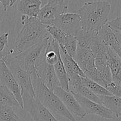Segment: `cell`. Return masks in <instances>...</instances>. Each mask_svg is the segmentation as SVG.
Listing matches in <instances>:
<instances>
[{"mask_svg":"<svg viewBox=\"0 0 121 121\" xmlns=\"http://www.w3.org/2000/svg\"><path fill=\"white\" fill-rule=\"evenodd\" d=\"M107 63L112 76V82L121 85V59L115 51L111 48H106Z\"/></svg>","mask_w":121,"mask_h":121,"instance_id":"14","label":"cell"},{"mask_svg":"<svg viewBox=\"0 0 121 121\" xmlns=\"http://www.w3.org/2000/svg\"><path fill=\"white\" fill-rule=\"evenodd\" d=\"M47 40L30 47L18 55L14 56L19 66L30 74L35 72V63L46 46Z\"/></svg>","mask_w":121,"mask_h":121,"instance_id":"6","label":"cell"},{"mask_svg":"<svg viewBox=\"0 0 121 121\" xmlns=\"http://www.w3.org/2000/svg\"><path fill=\"white\" fill-rule=\"evenodd\" d=\"M0 82L12 92L21 109H23L21 91L13 74L3 60L0 59Z\"/></svg>","mask_w":121,"mask_h":121,"instance_id":"10","label":"cell"},{"mask_svg":"<svg viewBox=\"0 0 121 121\" xmlns=\"http://www.w3.org/2000/svg\"><path fill=\"white\" fill-rule=\"evenodd\" d=\"M0 85H1V82H0Z\"/></svg>","mask_w":121,"mask_h":121,"instance_id":"28","label":"cell"},{"mask_svg":"<svg viewBox=\"0 0 121 121\" xmlns=\"http://www.w3.org/2000/svg\"><path fill=\"white\" fill-rule=\"evenodd\" d=\"M2 60L11 72L14 79L21 89V92H25L31 97L35 98L31 74L19 66L15 56L9 53Z\"/></svg>","mask_w":121,"mask_h":121,"instance_id":"4","label":"cell"},{"mask_svg":"<svg viewBox=\"0 0 121 121\" xmlns=\"http://www.w3.org/2000/svg\"><path fill=\"white\" fill-rule=\"evenodd\" d=\"M31 79L35 98L52 114L62 117L70 121H77L57 96L41 82L35 72L31 74Z\"/></svg>","mask_w":121,"mask_h":121,"instance_id":"3","label":"cell"},{"mask_svg":"<svg viewBox=\"0 0 121 121\" xmlns=\"http://www.w3.org/2000/svg\"><path fill=\"white\" fill-rule=\"evenodd\" d=\"M21 24L22 27L15 39L14 48L9 52L12 55H18L30 47L46 41L50 37L47 31V26L37 17L22 15Z\"/></svg>","mask_w":121,"mask_h":121,"instance_id":"1","label":"cell"},{"mask_svg":"<svg viewBox=\"0 0 121 121\" xmlns=\"http://www.w3.org/2000/svg\"><path fill=\"white\" fill-rule=\"evenodd\" d=\"M73 95L86 115H95L108 119L115 118L113 113L101 104L92 101L79 95Z\"/></svg>","mask_w":121,"mask_h":121,"instance_id":"12","label":"cell"},{"mask_svg":"<svg viewBox=\"0 0 121 121\" xmlns=\"http://www.w3.org/2000/svg\"><path fill=\"white\" fill-rule=\"evenodd\" d=\"M60 48V54L61 57V61L65 67L66 74L69 73H74L78 74L82 78H86V76L82 72L81 69L79 67L75 60L71 57L69 54H67V52L65 50L63 47L59 46Z\"/></svg>","mask_w":121,"mask_h":121,"instance_id":"17","label":"cell"},{"mask_svg":"<svg viewBox=\"0 0 121 121\" xmlns=\"http://www.w3.org/2000/svg\"><path fill=\"white\" fill-rule=\"evenodd\" d=\"M41 0H20L17 9L22 15L30 17H37L41 9Z\"/></svg>","mask_w":121,"mask_h":121,"instance_id":"15","label":"cell"},{"mask_svg":"<svg viewBox=\"0 0 121 121\" xmlns=\"http://www.w3.org/2000/svg\"><path fill=\"white\" fill-rule=\"evenodd\" d=\"M9 2H10V0H0V3L2 4L4 11H7V7L9 5Z\"/></svg>","mask_w":121,"mask_h":121,"instance_id":"26","label":"cell"},{"mask_svg":"<svg viewBox=\"0 0 121 121\" xmlns=\"http://www.w3.org/2000/svg\"><path fill=\"white\" fill-rule=\"evenodd\" d=\"M52 25L72 35L82 29L80 17L76 13H63L57 17Z\"/></svg>","mask_w":121,"mask_h":121,"instance_id":"9","label":"cell"},{"mask_svg":"<svg viewBox=\"0 0 121 121\" xmlns=\"http://www.w3.org/2000/svg\"><path fill=\"white\" fill-rule=\"evenodd\" d=\"M53 92L60 99L65 107L72 113L80 118H83L86 114L82 108L69 91H66L60 86L56 87Z\"/></svg>","mask_w":121,"mask_h":121,"instance_id":"13","label":"cell"},{"mask_svg":"<svg viewBox=\"0 0 121 121\" xmlns=\"http://www.w3.org/2000/svg\"><path fill=\"white\" fill-rule=\"evenodd\" d=\"M100 104L111 111L118 119L121 117V99L116 96H99Z\"/></svg>","mask_w":121,"mask_h":121,"instance_id":"16","label":"cell"},{"mask_svg":"<svg viewBox=\"0 0 121 121\" xmlns=\"http://www.w3.org/2000/svg\"><path fill=\"white\" fill-rule=\"evenodd\" d=\"M47 31L51 37L58 43L59 46L64 47L74 35H70L54 26H47Z\"/></svg>","mask_w":121,"mask_h":121,"instance_id":"18","label":"cell"},{"mask_svg":"<svg viewBox=\"0 0 121 121\" xmlns=\"http://www.w3.org/2000/svg\"><path fill=\"white\" fill-rule=\"evenodd\" d=\"M17 1V0H10V2H9V5L13 6V5L15 4V2H16Z\"/></svg>","mask_w":121,"mask_h":121,"instance_id":"27","label":"cell"},{"mask_svg":"<svg viewBox=\"0 0 121 121\" xmlns=\"http://www.w3.org/2000/svg\"><path fill=\"white\" fill-rule=\"evenodd\" d=\"M0 121H22L15 114L13 107L0 106Z\"/></svg>","mask_w":121,"mask_h":121,"instance_id":"22","label":"cell"},{"mask_svg":"<svg viewBox=\"0 0 121 121\" xmlns=\"http://www.w3.org/2000/svg\"><path fill=\"white\" fill-rule=\"evenodd\" d=\"M106 90L108 91L109 93H111L112 95L116 96L121 98V85H117L115 83L113 82L109 84L106 88Z\"/></svg>","mask_w":121,"mask_h":121,"instance_id":"24","label":"cell"},{"mask_svg":"<svg viewBox=\"0 0 121 121\" xmlns=\"http://www.w3.org/2000/svg\"><path fill=\"white\" fill-rule=\"evenodd\" d=\"M42 53L35 63V73L41 82L53 92L56 87L60 86V84L57 78L54 66L48 65L45 61Z\"/></svg>","mask_w":121,"mask_h":121,"instance_id":"8","label":"cell"},{"mask_svg":"<svg viewBox=\"0 0 121 121\" xmlns=\"http://www.w3.org/2000/svg\"><path fill=\"white\" fill-rule=\"evenodd\" d=\"M96 34L105 47L111 48L121 56V33L112 30L106 23L96 31Z\"/></svg>","mask_w":121,"mask_h":121,"instance_id":"11","label":"cell"},{"mask_svg":"<svg viewBox=\"0 0 121 121\" xmlns=\"http://www.w3.org/2000/svg\"><path fill=\"white\" fill-rule=\"evenodd\" d=\"M111 8L108 1L85 2L78 11L82 29L92 31L100 29L107 23Z\"/></svg>","mask_w":121,"mask_h":121,"instance_id":"2","label":"cell"},{"mask_svg":"<svg viewBox=\"0 0 121 121\" xmlns=\"http://www.w3.org/2000/svg\"><path fill=\"white\" fill-rule=\"evenodd\" d=\"M67 8L65 0H47L46 5L41 8L37 18L43 24L50 26L57 17L66 13Z\"/></svg>","mask_w":121,"mask_h":121,"instance_id":"7","label":"cell"},{"mask_svg":"<svg viewBox=\"0 0 121 121\" xmlns=\"http://www.w3.org/2000/svg\"><path fill=\"white\" fill-rule=\"evenodd\" d=\"M121 16H119L118 17L115 18L113 19V20H111V21H108L107 24L114 31L118 32V33H121Z\"/></svg>","mask_w":121,"mask_h":121,"instance_id":"25","label":"cell"},{"mask_svg":"<svg viewBox=\"0 0 121 121\" xmlns=\"http://www.w3.org/2000/svg\"><path fill=\"white\" fill-rule=\"evenodd\" d=\"M83 83L87 87H88L94 94L97 96H109L112 95L105 87L102 86L99 84L87 78H82Z\"/></svg>","mask_w":121,"mask_h":121,"instance_id":"21","label":"cell"},{"mask_svg":"<svg viewBox=\"0 0 121 121\" xmlns=\"http://www.w3.org/2000/svg\"><path fill=\"white\" fill-rule=\"evenodd\" d=\"M9 34L7 31H0V59L2 60L8 55L10 52L8 42Z\"/></svg>","mask_w":121,"mask_h":121,"instance_id":"23","label":"cell"},{"mask_svg":"<svg viewBox=\"0 0 121 121\" xmlns=\"http://www.w3.org/2000/svg\"><path fill=\"white\" fill-rule=\"evenodd\" d=\"M23 109L30 114L34 121H59L36 98L21 92Z\"/></svg>","mask_w":121,"mask_h":121,"instance_id":"5","label":"cell"},{"mask_svg":"<svg viewBox=\"0 0 121 121\" xmlns=\"http://www.w3.org/2000/svg\"><path fill=\"white\" fill-rule=\"evenodd\" d=\"M53 66H54V71H55L57 78L58 81L60 84V87H61L65 91H69L67 74H66L65 67H64V65L61 61L60 56L58 59L57 61Z\"/></svg>","mask_w":121,"mask_h":121,"instance_id":"20","label":"cell"},{"mask_svg":"<svg viewBox=\"0 0 121 121\" xmlns=\"http://www.w3.org/2000/svg\"><path fill=\"white\" fill-rule=\"evenodd\" d=\"M0 106L21 108L14 95L8 88L2 85H0Z\"/></svg>","mask_w":121,"mask_h":121,"instance_id":"19","label":"cell"}]
</instances>
